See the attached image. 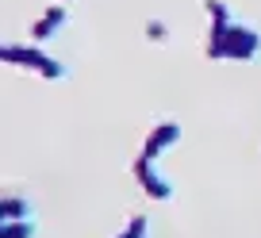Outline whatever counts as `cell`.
<instances>
[{"instance_id": "6da1fadb", "label": "cell", "mask_w": 261, "mask_h": 238, "mask_svg": "<svg viewBox=\"0 0 261 238\" xmlns=\"http://www.w3.org/2000/svg\"><path fill=\"white\" fill-rule=\"evenodd\" d=\"M130 173H135V181L142 184V192H146L150 200H173V181L169 177H162V169H158V157H146L139 154L135 157V165H130Z\"/></svg>"}, {"instance_id": "52a82bcc", "label": "cell", "mask_w": 261, "mask_h": 238, "mask_svg": "<svg viewBox=\"0 0 261 238\" xmlns=\"http://www.w3.org/2000/svg\"><path fill=\"white\" fill-rule=\"evenodd\" d=\"M115 238H150V219L146 215H130L127 227H123Z\"/></svg>"}, {"instance_id": "3957f363", "label": "cell", "mask_w": 261, "mask_h": 238, "mask_svg": "<svg viewBox=\"0 0 261 238\" xmlns=\"http://www.w3.org/2000/svg\"><path fill=\"white\" fill-rule=\"evenodd\" d=\"M65 19H69V8H65V4H50V8L31 23V42H50L65 27Z\"/></svg>"}, {"instance_id": "9c48e42d", "label": "cell", "mask_w": 261, "mask_h": 238, "mask_svg": "<svg viewBox=\"0 0 261 238\" xmlns=\"http://www.w3.org/2000/svg\"><path fill=\"white\" fill-rule=\"evenodd\" d=\"M146 39H150V42H165V39H169L165 19H150V23H146Z\"/></svg>"}, {"instance_id": "8992f818", "label": "cell", "mask_w": 261, "mask_h": 238, "mask_svg": "<svg viewBox=\"0 0 261 238\" xmlns=\"http://www.w3.org/2000/svg\"><path fill=\"white\" fill-rule=\"evenodd\" d=\"M0 238H35V219H12V223H0Z\"/></svg>"}, {"instance_id": "5b68a950", "label": "cell", "mask_w": 261, "mask_h": 238, "mask_svg": "<svg viewBox=\"0 0 261 238\" xmlns=\"http://www.w3.org/2000/svg\"><path fill=\"white\" fill-rule=\"evenodd\" d=\"M27 215H31V204H27V196H19V192H0V223L27 219Z\"/></svg>"}, {"instance_id": "277c9868", "label": "cell", "mask_w": 261, "mask_h": 238, "mask_svg": "<svg viewBox=\"0 0 261 238\" xmlns=\"http://www.w3.org/2000/svg\"><path fill=\"white\" fill-rule=\"evenodd\" d=\"M261 50V35L250 27L227 23V58H253Z\"/></svg>"}, {"instance_id": "30bf717a", "label": "cell", "mask_w": 261, "mask_h": 238, "mask_svg": "<svg viewBox=\"0 0 261 238\" xmlns=\"http://www.w3.org/2000/svg\"><path fill=\"white\" fill-rule=\"evenodd\" d=\"M62 4H69V0H62Z\"/></svg>"}, {"instance_id": "7a4b0ae2", "label": "cell", "mask_w": 261, "mask_h": 238, "mask_svg": "<svg viewBox=\"0 0 261 238\" xmlns=\"http://www.w3.org/2000/svg\"><path fill=\"white\" fill-rule=\"evenodd\" d=\"M177 142H180V123H177V119H162V123L150 127L146 142H142V154L158 157V154H165V150H173Z\"/></svg>"}, {"instance_id": "ba28073f", "label": "cell", "mask_w": 261, "mask_h": 238, "mask_svg": "<svg viewBox=\"0 0 261 238\" xmlns=\"http://www.w3.org/2000/svg\"><path fill=\"white\" fill-rule=\"evenodd\" d=\"M204 12L212 16V23H234V19H230V8L223 0H204Z\"/></svg>"}]
</instances>
